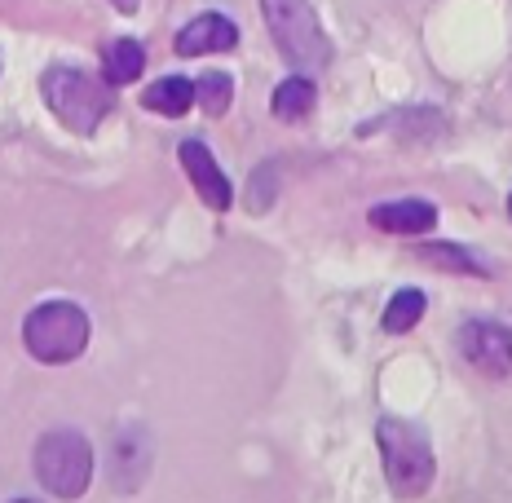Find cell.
<instances>
[{
	"label": "cell",
	"mask_w": 512,
	"mask_h": 503,
	"mask_svg": "<svg viewBox=\"0 0 512 503\" xmlns=\"http://www.w3.org/2000/svg\"><path fill=\"white\" fill-rule=\"evenodd\" d=\"M376 442H380V455H384V477H389V490L398 499H420L424 490L433 486V451L429 442L420 437V428L407 424V420H380L376 424Z\"/></svg>",
	"instance_id": "obj_1"
},
{
	"label": "cell",
	"mask_w": 512,
	"mask_h": 503,
	"mask_svg": "<svg viewBox=\"0 0 512 503\" xmlns=\"http://www.w3.org/2000/svg\"><path fill=\"white\" fill-rule=\"evenodd\" d=\"M27 353L45 367H62V362H76L89 349V318L80 305L71 301H49L36 305L23 323Z\"/></svg>",
	"instance_id": "obj_2"
},
{
	"label": "cell",
	"mask_w": 512,
	"mask_h": 503,
	"mask_svg": "<svg viewBox=\"0 0 512 503\" xmlns=\"http://www.w3.org/2000/svg\"><path fill=\"white\" fill-rule=\"evenodd\" d=\"M261 9H265V27H270L274 45H279V53L296 71H323L327 67L332 45H327L309 0H261Z\"/></svg>",
	"instance_id": "obj_3"
},
{
	"label": "cell",
	"mask_w": 512,
	"mask_h": 503,
	"mask_svg": "<svg viewBox=\"0 0 512 503\" xmlns=\"http://www.w3.org/2000/svg\"><path fill=\"white\" fill-rule=\"evenodd\" d=\"M40 93H45L49 111L58 115V120L71 128V133H93V128L106 120V111L115 106L111 89L93 80L89 71H76V67H53V71H45V80H40Z\"/></svg>",
	"instance_id": "obj_4"
},
{
	"label": "cell",
	"mask_w": 512,
	"mask_h": 503,
	"mask_svg": "<svg viewBox=\"0 0 512 503\" xmlns=\"http://www.w3.org/2000/svg\"><path fill=\"white\" fill-rule=\"evenodd\" d=\"M36 477L49 495L80 499L93 481V451L76 428H53L36 442Z\"/></svg>",
	"instance_id": "obj_5"
},
{
	"label": "cell",
	"mask_w": 512,
	"mask_h": 503,
	"mask_svg": "<svg viewBox=\"0 0 512 503\" xmlns=\"http://www.w3.org/2000/svg\"><path fill=\"white\" fill-rule=\"evenodd\" d=\"M460 353L482 376H512V331L490 318H468L460 327Z\"/></svg>",
	"instance_id": "obj_6"
},
{
	"label": "cell",
	"mask_w": 512,
	"mask_h": 503,
	"mask_svg": "<svg viewBox=\"0 0 512 503\" xmlns=\"http://www.w3.org/2000/svg\"><path fill=\"white\" fill-rule=\"evenodd\" d=\"M181 168H186V177L195 181V195L208 203V208H217V212H226L230 203H234V190H230V181L226 173H221V164L212 159V151L204 142H181Z\"/></svg>",
	"instance_id": "obj_7"
},
{
	"label": "cell",
	"mask_w": 512,
	"mask_h": 503,
	"mask_svg": "<svg viewBox=\"0 0 512 503\" xmlns=\"http://www.w3.org/2000/svg\"><path fill=\"white\" fill-rule=\"evenodd\" d=\"M239 45V27L230 23V18L221 14H199L195 23H186L177 31L173 49L181 53V58H199V53H226Z\"/></svg>",
	"instance_id": "obj_8"
},
{
	"label": "cell",
	"mask_w": 512,
	"mask_h": 503,
	"mask_svg": "<svg viewBox=\"0 0 512 503\" xmlns=\"http://www.w3.org/2000/svg\"><path fill=\"white\" fill-rule=\"evenodd\" d=\"M151 468V442L137 428H124L120 442H111V486L115 490H137Z\"/></svg>",
	"instance_id": "obj_9"
},
{
	"label": "cell",
	"mask_w": 512,
	"mask_h": 503,
	"mask_svg": "<svg viewBox=\"0 0 512 503\" xmlns=\"http://www.w3.org/2000/svg\"><path fill=\"white\" fill-rule=\"evenodd\" d=\"M367 221L384 234H429L437 226V208L424 199H398V203H380L367 212Z\"/></svg>",
	"instance_id": "obj_10"
},
{
	"label": "cell",
	"mask_w": 512,
	"mask_h": 503,
	"mask_svg": "<svg viewBox=\"0 0 512 503\" xmlns=\"http://www.w3.org/2000/svg\"><path fill=\"white\" fill-rule=\"evenodd\" d=\"M142 106L155 115H186L190 106H195V84L186 76H164L142 93Z\"/></svg>",
	"instance_id": "obj_11"
},
{
	"label": "cell",
	"mask_w": 512,
	"mask_h": 503,
	"mask_svg": "<svg viewBox=\"0 0 512 503\" xmlns=\"http://www.w3.org/2000/svg\"><path fill=\"white\" fill-rule=\"evenodd\" d=\"M102 71L106 84H133L146 71V49L137 40H111L102 49Z\"/></svg>",
	"instance_id": "obj_12"
},
{
	"label": "cell",
	"mask_w": 512,
	"mask_h": 503,
	"mask_svg": "<svg viewBox=\"0 0 512 503\" xmlns=\"http://www.w3.org/2000/svg\"><path fill=\"white\" fill-rule=\"evenodd\" d=\"M314 102H318V89H314V80H309V76H292V80H283L279 89H274V102H270V111L279 115V120L296 124V120H305V115L314 111Z\"/></svg>",
	"instance_id": "obj_13"
},
{
	"label": "cell",
	"mask_w": 512,
	"mask_h": 503,
	"mask_svg": "<svg viewBox=\"0 0 512 503\" xmlns=\"http://www.w3.org/2000/svg\"><path fill=\"white\" fill-rule=\"evenodd\" d=\"M424 318V292H415V287H402L398 296H393L389 305H384V331L389 336H402V331H411L415 323Z\"/></svg>",
	"instance_id": "obj_14"
},
{
	"label": "cell",
	"mask_w": 512,
	"mask_h": 503,
	"mask_svg": "<svg viewBox=\"0 0 512 503\" xmlns=\"http://www.w3.org/2000/svg\"><path fill=\"white\" fill-rule=\"evenodd\" d=\"M230 98H234V80L226 76V71H208V76H199L195 102L204 106L208 115H226L230 111Z\"/></svg>",
	"instance_id": "obj_15"
},
{
	"label": "cell",
	"mask_w": 512,
	"mask_h": 503,
	"mask_svg": "<svg viewBox=\"0 0 512 503\" xmlns=\"http://www.w3.org/2000/svg\"><path fill=\"white\" fill-rule=\"evenodd\" d=\"M424 261H433V265H442V270H455V274H490V265H482L473 252H464V248H451V243H433V248H420Z\"/></svg>",
	"instance_id": "obj_16"
},
{
	"label": "cell",
	"mask_w": 512,
	"mask_h": 503,
	"mask_svg": "<svg viewBox=\"0 0 512 503\" xmlns=\"http://www.w3.org/2000/svg\"><path fill=\"white\" fill-rule=\"evenodd\" d=\"M115 9H120V14H137V0H111Z\"/></svg>",
	"instance_id": "obj_17"
},
{
	"label": "cell",
	"mask_w": 512,
	"mask_h": 503,
	"mask_svg": "<svg viewBox=\"0 0 512 503\" xmlns=\"http://www.w3.org/2000/svg\"><path fill=\"white\" fill-rule=\"evenodd\" d=\"M14 503H36V499H14Z\"/></svg>",
	"instance_id": "obj_18"
},
{
	"label": "cell",
	"mask_w": 512,
	"mask_h": 503,
	"mask_svg": "<svg viewBox=\"0 0 512 503\" xmlns=\"http://www.w3.org/2000/svg\"><path fill=\"white\" fill-rule=\"evenodd\" d=\"M508 212H512V203H508Z\"/></svg>",
	"instance_id": "obj_19"
}]
</instances>
